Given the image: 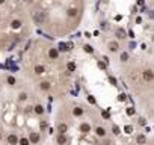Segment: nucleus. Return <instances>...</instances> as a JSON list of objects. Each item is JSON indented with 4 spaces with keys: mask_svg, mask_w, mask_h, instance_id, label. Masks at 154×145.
Here are the masks:
<instances>
[{
    "mask_svg": "<svg viewBox=\"0 0 154 145\" xmlns=\"http://www.w3.org/2000/svg\"><path fill=\"white\" fill-rule=\"evenodd\" d=\"M142 79L146 82V83H151V82H154V71L152 69H143V72H142Z\"/></svg>",
    "mask_w": 154,
    "mask_h": 145,
    "instance_id": "f257e3e1",
    "label": "nucleus"
},
{
    "mask_svg": "<svg viewBox=\"0 0 154 145\" xmlns=\"http://www.w3.org/2000/svg\"><path fill=\"white\" fill-rule=\"evenodd\" d=\"M45 18H47V14H45L44 11H38V12L33 14V20H35L38 24H42V23L45 21Z\"/></svg>",
    "mask_w": 154,
    "mask_h": 145,
    "instance_id": "f03ea898",
    "label": "nucleus"
},
{
    "mask_svg": "<svg viewBox=\"0 0 154 145\" xmlns=\"http://www.w3.org/2000/svg\"><path fill=\"white\" fill-rule=\"evenodd\" d=\"M6 140H8L9 145H18V142H20V139H18V136L15 133H9L8 137H6Z\"/></svg>",
    "mask_w": 154,
    "mask_h": 145,
    "instance_id": "7ed1b4c3",
    "label": "nucleus"
},
{
    "mask_svg": "<svg viewBox=\"0 0 154 145\" xmlns=\"http://www.w3.org/2000/svg\"><path fill=\"white\" fill-rule=\"evenodd\" d=\"M107 48H109L110 53H116V51L119 50V44H118V41H110V42L107 44Z\"/></svg>",
    "mask_w": 154,
    "mask_h": 145,
    "instance_id": "20e7f679",
    "label": "nucleus"
},
{
    "mask_svg": "<svg viewBox=\"0 0 154 145\" xmlns=\"http://www.w3.org/2000/svg\"><path fill=\"white\" fill-rule=\"evenodd\" d=\"M48 57L51 59V60H54V59H57L59 57V48H50L48 50Z\"/></svg>",
    "mask_w": 154,
    "mask_h": 145,
    "instance_id": "39448f33",
    "label": "nucleus"
},
{
    "mask_svg": "<svg viewBox=\"0 0 154 145\" xmlns=\"http://www.w3.org/2000/svg\"><path fill=\"white\" fill-rule=\"evenodd\" d=\"M95 134H97L98 137H106L107 131H106V128H104V127L98 125V127H95Z\"/></svg>",
    "mask_w": 154,
    "mask_h": 145,
    "instance_id": "423d86ee",
    "label": "nucleus"
},
{
    "mask_svg": "<svg viewBox=\"0 0 154 145\" xmlns=\"http://www.w3.org/2000/svg\"><path fill=\"white\" fill-rule=\"evenodd\" d=\"M39 139H41V136H39V133H30V136H29V140H30V143H38L39 142Z\"/></svg>",
    "mask_w": 154,
    "mask_h": 145,
    "instance_id": "0eeeda50",
    "label": "nucleus"
},
{
    "mask_svg": "<svg viewBox=\"0 0 154 145\" xmlns=\"http://www.w3.org/2000/svg\"><path fill=\"white\" fill-rule=\"evenodd\" d=\"M79 128H80L82 133H91V124L89 122H82Z\"/></svg>",
    "mask_w": 154,
    "mask_h": 145,
    "instance_id": "6e6552de",
    "label": "nucleus"
},
{
    "mask_svg": "<svg viewBox=\"0 0 154 145\" xmlns=\"http://www.w3.org/2000/svg\"><path fill=\"white\" fill-rule=\"evenodd\" d=\"M77 14H79V9H77V8H68V9H66V15H68L69 18L77 17Z\"/></svg>",
    "mask_w": 154,
    "mask_h": 145,
    "instance_id": "1a4fd4ad",
    "label": "nucleus"
},
{
    "mask_svg": "<svg viewBox=\"0 0 154 145\" xmlns=\"http://www.w3.org/2000/svg\"><path fill=\"white\" fill-rule=\"evenodd\" d=\"M39 89H41V91H50V89H51V83L47 82V80H44V82L39 83Z\"/></svg>",
    "mask_w": 154,
    "mask_h": 145,
    "instance_id": "9d476101",
    "label": "nucleus"
},
{
    "mask_svg": "<svg viewBox=\"0 0 154 145\" xmlns=\"http://www.w3.org/2000/svg\"><path fill=\"white\" fill-rule=\"evenodd\" d=\"M57 131H59V134H65V133L68 131V124L60 122V124L57 125Z\"/></svg>",
    "mask_w": 154,
    "mask_h": 145,
    "instance_id": "9b49d317",
    "label": "nucleus"
},
{
    "mask_svg": "<svg viewBox=\"0 0 154 145\" xmlns=\"http://www.w3.org/2000/svg\"><path fill=\"white\" fill-rule=\"evenodd\" d=\"M44 71H45L44 65H39V63H38V65H35V68H33V72H35L36 76H41V74H42Z\"/></svg>",
    "mask_w": 154,
    "mask_h": 145,
    "instance_id": "f8f14e48",
    "label": "nucleus"
},
{
    "mask_svg": "<svg viewBox=\"0 0 154 145\" xmlns=\"http://www.w3.org/2000/svg\"><path fill=\"white\" fill-rule=\"evenodd\" d=\"M66 140H68L66 134H57V137H56V142H57L59 145H65Z\"/></svg>",
    "mask_w": 154,
    "mask_h": 145,
    "instance_id": "ddd939ff",
    "label": "nucleus"
},
{
    "mask_svg": "<svg viewBox=\"0 0 154 145\" xmlns=\"http://www.w3.org/2000/svg\"><path fill=\"white\" fill-rule=\"evenodd\" d=\"M136 142H137L139 145H143V143L146 142V136H145L143 133H139V134H137V137H136Z\"/></svg>",
    "mask_w": 154,
    "mask_h": 145,
    "instance_id": "4468645a",
    "label": "nucleus"
},
{
    "mask_svg": "<svg viewBox=\"0 0 154 145\" xmlns=\"http://www.w3.org/2000/svg\"><path fill=\"white\" fill-rule=\"evenodd\" d=\"M83 112H85V110H83L80 106H77V107H74V109H72V115H74V116H82V115H83Z\"/></svg>",
    "mask_w": 154,
    "mask_h": 145,
    "instance_id": "2eb2a0df",
    "label": "nucleus"
},
{
    "mask_svg": "<svg viewBox=\"0 0 154 145\" xmlns=\"http://www.w3.org/2000/svg\"><path fill=\"white\" fill-rule=\"evenodd\" d=\"M75 62H68L66 63V72H68V74H69V72H74L75 71Z\"/></svg>",
    "mask_w": 154,
    "mask_h": 145,
    "instance_id": "dca6fc26",
    "label": "nucleus"
},
{
    "mask_svg": "<svg viewBox=\"0 0 154 145\" xmlns=\"http://www.w3.org/2000/svg\"><path fill=\"white\" fill-rule=\"evenodd\" d=\"M33 112L36 113V115H44V107H42V104H36L35 107H33Z\"/></svg>",
    "mask_w": 154,
    "mask_h": 145,
    "instance_id": "f3484780",
    "label": "nucleus"
},
{
    "mask_svg": "<svg viewBox=\"0 0 154 145\" xmlns=\"http://www.w3.org/2000/svg\"><path fill=\"white\" fill-rule=\"evenodd\" d=\"M21 24H23V23H21L20 20H12V23H11V27H12L14 30H17V29H20V27H21Z\"/></svg>",
    "mask_w": 154,
    "mask_h": 145,
    "instance_id": "a211bd4d",
    "label": "nucleus"
},
{
    "mask_svg": "<svg viewBox=\"0 0 154 145\" xmlns=\"http://www.w3.org/2000/svg\"><path fill=\"white\" fill-rule=\"evenodd\" d=\"M128 59H130V54H128L127 51H122V53L119 54V60H121V62H127Z\"/></svg>",
    "mask_w": 154,
    "mask_h": 145,
    "instance_id": "6ab92c4d",
    "label": "nucleus"
},
{
    "mask_svg": "<svg viewBox=\"0 0 154 145\" xmlns=\"http://www.w3.org/2000/svg\"><path fill=\"white\" fill-rule=\"evenodd\" d=\"M27 97H29L27 92H20V94H18V101H20V103H24V101L27 100Z\"/></svg>",
    "mask_w": 154,
    "mask_h": 145,
    "instance_id": "aec40b11",
    "label": "nucleus"
},
{
    "mask_svg": "<svg viewBox=\"0 0 154 145\" xmlns=\"http://www.w3.org/2000/svg\"><path fill=\"white\" fill-rule=\"evenodd\" d=\"M18 145H32V143H30L29 137L23 136V137H20V142H18Z\"/></svg>",
    "mask_w": 154,
    "mask_h": 145,
    "instance_id": "412c9836",
    "label": "nucleus"
},
{
    "mask_svg": "<svg viewBox=\"0 0 154 145\" xmlns=\"http://www.w3.org/2000/svg\"><path fill=\"white\" fill-rule=\"evenodd\" d=\"M116 36H118L119 39H124V38H127V33H125L122 29H118V30H116Z\"/></svg>",
    "mask_w": 154,
    "mask_h": 145,
    "instance_id": "4be33fe9",
    "label": "nucleus"
},
{
    "mask_svg": "<svg viewBox=\"0 0 154 145\" xmlns=\"http://www.w3.org/2000/svg\"><path fill=\"white\" fill-rule=\"evenodd\" d=\"M83 50H85L86 53H89V54H92V53H94V47H92V45H89V44H85V45H83Z\"/></svg>",
    "mask_w": 154,
    "mask_h": 145,
    "instance_id": "5701e85b",
    "label": "nucleus"
},
{
    "mask_svg": "<svg viewBox=\"0 0 154 145\" xmlns=\"http://www.w3.org/2000/svg\"><path fill=\"white\" fill-rule=\"evenodd\" d=\"M6 83H8V85H11V86H14V85L17 83V80H15V77H14V76H8Z\"/></svg>",
    "mask_w": 154,
    "mask_h": 145,
    "instance_id": "b1692460",
    "label": "nucleus"
},
{
    "mask_svg": "<svg viewBox=\"0 0 154 145\" xmlns=\"http://www.w3.org/2000/svg\"><path fill=\"white\" fill-rule=\"evenodd\" d=\"M59 50H62V51H66V50H69V45H66L65 42H60V44H59Z\"/></svg>",
    "mask_w": 154,
    "mask_h": 145,
    "instance_id": "393cba45",
    "label": "nucleus"
},
{
    "mask_svg": "<svg viewBox=\"0 0 154 145\" xmlns=\"http://www.w3.org/2000/svg\"><path fill=\"white\" fill-rule=\"evenodd\" d=\"M112 133H113L115 136H118V134L121 133V130H119V127H118V125H113V127H112Z\"/></svg>",
    "mask_w": 154,
    "mask_h": 145,
    "instance_id": "a878e982",
    "label": "nucleus"
},
{
    "mask_svg": "<svg viewBox=\"0 0 154 145\" xmlns=\"http://www.w3.org/2000/svg\"><path fill=\"white\" fill-rule=\"evenodd\" d=\"M109 82H110V85H113V86H116V83H118L116 79H115L113 76H109Z\"/></svg>",
    "mask_w": 154,
    "mask_h": 145,
    "instance_id": "bb28decb",
    "label": "nucleus"
},
{
    "mask_svg": "<svg viewBox=\"0 0 154 145\" xmlns=\"http://www.w3.org/2000/svg\"><path fill=\"white\" fill-rule=\"evenodd\" d=\"M118 100H119V101H125V100H127V95H125V94H119V95H118Z\"/></svg>",
    "mask_w": 154,
    "mask_h": 145,
    "instance_id": "cd10ccee",
    "label": "nucleus"
},
{
    "mask_svg": "<svg viewBox=\"0 0 154 145\" xmlns=\"http://www.w3.org/2000/svg\"><path fill=\"white\" fill-rule=\"evenodd\" d=\"M127 115H128V116H133V115H134V109H133V107H128V109H127Z\"/></svg>",
    "mask_w": 154,
    "mask_h": 145,
    "instance_id": "c85d7f7f",
    "label": "nucleus"
},
{
    "mask_svg": "<svg viewBox=\"0 0 154 145\" xmlns=\"http://www.w3.org/2000/svg\"><path fill=\"white\" fill-rule=\"evenodd\" d=\"M124 131H125V133H131V131H133V127H131V125H125V127H124Z\"/></svg>",
    "mask_w": 154,
    "mask_h": 145,
    "instance_id": "c756f323",
    "label": "nucleus"
},
{
    "mask_svg": "<svg viewBox=\"0 0 154 145\" xmlns=\"http://www.w3.org/2000/svg\"><path fill=\"white\" fill-rule=\"evenodd\" d=\"M88 103H91V104H95L97 101H95V98H94L92 95H89V97H88Z\"/></svg>",
    "mask_w": 154,
    "mask_h": 145,
    "instance_id": "7c9ffc66",
    "label": "nucleus"
},
{
    "mask_svg": "<svg viewBox=\"0 0 154 145\" xmlns=\"http://www.w3.org/2000/svg\"><path fill=\"white\" fill-rule=\"evenodd\" d=\"M101 115H103V118H106V119H107V118H109V116H110V115H109V112H107V110H104V112H101Z\"/></svg>",
    "mask_w": 154,
    "mask_h": 145,
    "instance_id": "2f4dec72",
    "label": "nucleus"
},
{
    "mask_svg": "<svg viewBox=\"0 0 154 145\" xmlns=\"http://www.w3.org/2000/svg\"><path fill=\"white\" fill-rule=\"evenodd\" d=\"M98 66H100L101 69H106V63H103V62H98Z\"/></svg>",
    "mask_w": 154,
    "mask_h": 145,
    "instance_id": "473e14b6",
    "label": "nucleus"
},
{
    "mask_svg": "<svg viewBox=\"0 0 154 145\" xmlns=\"http://www.w3.org/2000/svg\"><path fill=\"white\" fill-rule=\"evenodd\" d=\"M128 36H130V38H134V32H133V30H128Z\"/></svg>",
    "mask_w": 154,
    "mask_h": 145,
    "instance_id": "72a5a7b5",
    "label": "nucleus"
},
{
    "mask_svg": "<svg viewBox=\"0 0 154 145\" xmlns=\"http://www.w3.org/2000/svg\"><path fill=\"white\" fill-rule=\"evenodd\" d=\"M139 121H140V125H145V124H146V121H145V119H143V118H140V119H139Z\"/></svg>",
    "mask_w": 154,
    "mask_h": 145,
    "instance_id": "f704fd0d",
    "label": "nucleus"
},
{
    "mask_svg": "<svg viewBox=\"0 0 154 145\" xmlns=\"http://www.w3.org/2000/svg\"><path fill=\"white\" fill-rule=\"evenodd\" d=\"M136 23H137V24H140V23H142V18H140V17H137V18H136Z\"/></svg>",
    "mask_w": 154,
    "mask_h": 145,
    "instance_id": "c9c22d12",
    "label": "nucleus"
},
{
    "mask_svg": "<svg viewBox=\"0 0 154 145\" xmlns=\"http://www.w3.org/2000/svg\"><path fill=\"white\" fill-rule=\"evenodd\" d=\"M143 2H145V0H137V5H140V6H142V5H143Z\"/></svg>",
    "mask_w": 154,
    "mask_h": 145,
    "instance_id": "e433bc0d",
    "label": "nucleus"
},
{
    "mask_svg": "<svg viewBox=\"0 0 154 145\" xmlns=\"http://www.w3.org/2000/svg\"><path fill=\"white\" fill-rule=\"evenodd\" d=\"M5 2H6V0H0V5H3Z\"/></svg>",
    "mask_w": 154,
    "mask_h": 145,
    "instance_id": "4c0bfd02",
    "label": "nucleus"
},
{
    "mask_svg": "<svg viewBox=\"0 0 154 145\" xmlns=\"http://www.w3.org/2000/svg\"><path fill=\"white\" fill-rule=\"evenodd\" d=\"M149 17H152V18H154V11H152V14H149Z\"/></svg>",
    "mask_w": 154,
    "mask_h": 145,
    "instance_id": "58836bf2",
    "label": "nucleus"
},
{
    "mask_svg": "<svg viewBox=\"0 0 154 145\" xmlns=\"http://www.w3.org/2000/svg\"><path fill=\"white\" fill-rule=\"evenodd\" d=\"M0 140H2V131H0Z\"/></svg>",
    "mask_w": 154,
    "mask_h": 145,
    "instance_id": "ea45409f",
    "label": "nucleus"
}]
</instances>
